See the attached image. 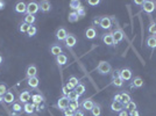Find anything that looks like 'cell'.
<instances>
[{
    "mask_svg": "<svg viewBox=\"0 0 156 116\" xmlns=\"http://www.w3.org/2000/svg\"><path fill=\"white\" fill-rule=\"evenodd\" d=\"M97 70H98V72H99L100 74H108V73L111 72L112 69H111V65H110L107 62L102 61V62L98 64Z\"/></svg>",
    "mask_w": 156,
    "mask_h": 116,
    "instance_id": "cell-1",
    "label": "cell"
},
{
    "mask_svg": "<svg viewBox=\"0 0 156 116\" xmlns=\"http://www.w3.org/2000/svg\"><path fill=\"white\" fill-rule=\"evenodd\" d=\"M39 11H40V6H39L37 3H35V1H30V3H28V5H27V14L35 15Z\"/></svg>",
    "mask_w": 156,
    "mask_h": 116,
    "instance_id": "cell-2",
    "label": "cell"
},
{
    "mask_svg": "<svg viewBox=\"0 0 156 116\" xmlns=\"http://www.w3.org/2000/svg\"><path fill=\"white\" fill-rule=\"evenodd\" d=\"M132 76H133L132 70L128 69V67H125V69L120 70V78H121L123 81H128V80H131V79H132Z\"/></svg>",
    "mask_w": 156,
    "mask_h": 116,
    "instance_id": "cell-3",
    "label": "cell"
},
{
    "mask_svg": "<svg viewBox=\"0 0 156 116\" xmlns=\"http://www.w3.org/2000/svg\"><path fill=\"white\" fill-rule=\"evenodd\" d=\"M69 103H70V100L67 98V96H62L58 99L57 101V107L61 109V110H65L67 108H69Z\"/></svg>",
    "mask_w": 156,
    "mask_h": 116,
    "instance_id": "cell-4",
    "label": "cell"
},
{
    "mask_svg": "<svg viewBox=\"0 0 156 116\" xmlns=\"http://www.w3.org/2000/svg\"><path fill=\"white\" fill-rule=\"evenodd\" d=\"M99 26L103 29H105V30H107V29H111V27H112V21H111V19L108 16H103V18H100Z\"/></svg>",
    "mask_w": 156,
    "mask_h": 116,
    "instance_id": "cell-5",
    "label": "cell"
},
{
    "mask_svg": "<svg viewBox=\"0 0 156 116\" xmlns=\"http://www.w3.org/2000/svg\"><path fill=\"white\" fill-rule=\"evenodd\" d=\"M32 99V94H30V92L29 91H22L21 93H20V95H19V101L21 102V103H28V101Z\"/></svg>",
    "mask_w": 156,
    "mask_h": 116,
    "instance_id": "cell-6",
    "label": "cell"
},
{
    "mask_svg": "<svg viewBox=\"0 0 156 116\" xmlns=\"http://www.w3.org/2000/svg\"><path fill=\"white\" fill-rule=\"evenodd\" d=\"M142 8L146 13H153L155 11V3L154 1H143V5H142Z\"/></svg>",
    "mask_w": 156,
    "mask_h": 116,
    "instance_id": "cell-7",
    "label": "cell"
},
{
    "mask_svg": "<svg viewBox=\"0 0 156 116\" xmlns=\"http://www.w3.org/2000/svg\"><path fill=\"white\" fill-rule=\"evenodd\" d=\"M64 43H65V45H67L68 48H72V47H75V45H76V43H77V38H76L72 34H68V36H67V38H65Z\"/></svg>",
    "mask_w": 156,
    "mask_h": 116,
    "instance_id": "cell-8",
    "label": "cell"
},
{
    "mask_svg": "<svg viewBox=\"0 0 156 116\" xmlns=\"http://www.w3.org/2000/svg\"><path fill=\"white\" fill-rule=\"evenodd\" d=\"M112 35H113V40H114V44H116V43L121 42V41L123 40V37H125V35H123L122 30H120V29H118V30H114V32L112 33Z\"/></svg>",
    "mask_w": 156,
    "mask_h": 116,
    "instance_id": "cell-9",
    "label": "cell"
},
{
    "mask_svg": "<svg viewBox=\"0 0 156 116\" xmlns=\"http://www.w3.org/2000/svg\"><path fill=\"white\" fill-rule=\"evenodd\" d=\"M36 73H37L36 66L35 65H29L27 71H26V77H27V79L33 78V77H36Z\"/></svg>",
    "mask_w": 156,
    "mask_h": 116,
    "instance_id": "cell-10",
    "label": "cell"
},
{
    "mask_svg": "<svg viewBox=\"0 0 156 116\" xmlns=\"http://www.w3.org/2000/svg\"><path fill=\"white\" fill-rule=\"evenodd\" d=\"M67 36H68V33H67V30H65L64 28L57 29V32H56V38H57L58 41H65Z\"/></svg>",
    "mask_w": 156,
    "mask_h": 116,
    "instance_id": "cell-11",
    "label": "cell"
},
{
    "mask_svg": "<svg viewBox=\"0 0 156 116\" xmlns=\"http://www.w3.org/2000/svg\"><path fill=\"white\" fill-rule=\"evenodd\" d=\"M143 86V79L140 78V77H136L133 79L132 81V85H131V90H134V88H140V87Z\"/></svg>",
    "mask_w": 156,
    "mask_h": 116,
    "instance_id": "cell-12",
    "label": "cell"
},
{
    "mask_svg": "<svg viewBox=\"0 0 156 116\" xmlns=\"http://www.w3.org/2000/svg\"><path fill=\"white\" fill-rule=\"evenodd\" d=\"M95 102H93V100L92 99H85L84 101H83V103H82V107H83V109H85V110H92V108L95 107Z\"/></svg>",
    "mask_w": 156,
    "mask_h": 116,
    "instance_id": "cell-13",
    "label": "cell"
},
{
    "mask_svg": "<svg viewBox=\"0 0 156 116\" xmlns=\"http://www.w3.org/2000/svg\"><path fill=\"white\" fill-rule=\"evenodd\" d=\"M102 40H103V42H104L106 45H108V47L114 45V40H113V35H112V34H104L103 37H102Z\"/></svg>",
    "mask_w": 156,
    "mask_h": 116,
    "instance_id": "cell-14",
    "label": "cell"
},
{
    "mask_svg": "<svg viewBox=\"0 0 156 116\" xmlns=\"http://www.w3.org/2000/svg\"><path fill=\"white\" fill-rule=\"evenodd\" d=\"M96 36H97V32H96V29L93 27H90L85 30V37L87 40H93Z\"/></svg>",
    "mask_w": 156,
    "mask_h": 116,
    "instance_id": "cell-15",
    "label": "cell"
},
{
    "mask_svg": "<svg viewBox=\"0 0 156 116\" xmlns=\"http://www.w3.org/2000/svg\"><path fill=\"white\" fill-rule=\"evenodd\" d=\"M39 6H40L41 12H43V13H47V12H49L51 9V4L49 1H47V0H43V1H41L39 4Z\"/></svg>",
    "mask_w": 156,
    "mask_h": 116,
    "instance_id": "cell-16",
    "label": "cell"
},
{
    "mask_svg": "<svg viewBox=\"0 0 156 116\" xmlns=\"http://www.w3.org/2000/svg\"><path fill=\"white\" fill-rule=\"evenodd\" d=\"M34 110H35V105L34 103H25L23 105V111L28 115H33L34 114Z\"/></svg>",
    "mask_w": 156,
    "mask_h": 116,
    "instance_id": "cell-17",
    "label": "cell"
},
{
    "mask_svg": "<svg viewBox=\"0 0 156 116\" xmlns=\"http://www.w3.org/2000/svg\"><path fill=\"white\" fill-rule=\"evenodd\" d=\"M56 62H57V64H58L59 66H63V65H65L67 62H68V57H67L64 53H61V55H58V56L56 57Z\"/></svg>",
    "mask_w": 156,
    "mask_h": 116,
    "instance_id": "cell-18",
    "label": "cell"
},
{
    "mask_svg": "<svg viewBox=\"0 0 156 116\" xmlns=\"http://www.w3.org/2000/svg\"><path fill=\"white\" fill-rule=\"evenodd\" d=\"M15 12L16 13H26L27 12V5L23 3V1H19L16 5H15Z\"/></svg>",
    "mask_w": 156,
    "mask_h": 116,
    "instance_id": "cell-19",
    "label": "cell"
},
{
    "mask_svg": "<svg viewBox=\"0 0 156 116\" xmlns=\"http://www.w3.org/2000/svg\"><path fill=\"white\" fill-rule=\"evenodd\" d=\"M123 108H125V106L122 105V102H115V101H113L112 105H111V109H112L113 111L120 113V111L123 110Z\"/></svg>",
    "mask_w": 156,
    "mask_h": 116,
    "instance_id": "cell-20",
    "label": "cell"
},
{
    "mask_svg": "<svg viewBox=\"0 0 156 116\" xmlns=\"http://www.w3.org/2000/svg\"><path fill=\"white\" fill-rule=\"evenodd\" d=\"M146 44H147V47L150 48V49H156V36L150 35V36L147 38Z\"/></svg>",
    "mask_w": 156,
    "mask_h": 116,
    "instance_id": "cell-21",
    "label": "cell"
},
{
    "mask_svg": "<svg viewBox=\"0 0 156 116\" xmlns=\"http://www.w3.org/2000/svg\"><path fill=\"white\" fill-rule=\"evenodd\" d=\"M3 100L5 103L10 105V103H14V94L12 92H7L4 96H3Z\"/></svg>",
    "mask_w": 156,
    "mask_h": 116,
    "instance_id": "cell-22",
    "label": "cell"
},
{
    "mask_svg": "<svg viewBox=\"0 0 156 116\" xmlns=\"http://www.w3.org/2000/svg\"><path fill=\"white\" fill-rule=\"evenodd\" d=\"M28 86L29 87H32V88H36V87L39 86L40 81H39V78L37 77H33V78H29L28 81H27Z\"/></svg>",
    "mask_w": 156,
    "mask_h": 116,
    "instance_id": "cell-23",
    "label": "cell"
},
{
    "mask_svg": "<svg viewBox=\"0 0 156 116\" xmlns=\"http://www.w3.org/2000/svg\"><path fill=\"white\" fill-rule=\"evenodd\" d=\"M42 102H44V99H43V96H42V94H33L32 95V103H34V105H39V103H42Z\"/></svg>",
    "mask_w": 156,
    "mask_h": 116,
    "instance_id": "cell-24",
    "label": "cell"
},
{
    "mask_svg": "<svg viewBox=\"0 0 156 116\" xmlns=\"http://www.w3.org/2000/svg\"><path fill=\"white\" fill-rule=\"evenodd\" d=\"M35 21H36V18L34 15H30V14H26L25 18H23V22L28 23L29 26H33Z\"/></svg>",
    "mask_w": 156,
    "mask_h": 116,
    "instance_id": "cell-25",
    "label": "cell"
},
{
    "mask_svg": "<svg viewBox=\"0 0 156 116\" xmlns=\"http://www.w3.org/2000/svg\"><path fill=\"white\" fill-rule=\"evenodd\" d=\"M50 52H51L55 57H57L58 55H61V53H62V48H61V45H58V44H54V45L50 48Z\"/></svg>",
    "mask_w": 156,
    "mask_h": 116,
    "instance_id": "cell-26",
    "label": "cell"
},
{
    "mask_svg": "<svg viewBox=\"0 0 156 116\" xmlns=\"http://www.w3.org/2000/svg\"><path fill=\"white\" fill-rule=\"evenodd\" d=\"M67 98H68L70 101H78V99H79V95H78V93H77V92L74 90V91H70V92L68 93Z\"/></svg>",
    "mask_w": 156,
    "mask_h": 116,
    "instance_id": "cell-27",
    "label": "cell"
},
{
    "mask_svg": "<svg viewBox=\"0 0 156 116\" xmlns=\"http://www.w3.org/2000/svg\"><path fill=\"white\" fill-rule=\"evenodd\" d=\"M12 110H13V113L20 114L23 110V107L21 106V102H14L13 103V107H12Z\"/></svg>",
    "mask_w": 156,
    "mask_h": 116,
    "instance_id": "cell-28",
    "label": "cell"
},
{
    "mask_svg": "<svg viewBox=\"0 0 156 116\" xmlns=\"http://www.w3.org/2000/svg\"><path fill=\"white\" fill-rule=\"evenodd\" d=\"M91 114H92V116H100L102 115V108H100V106L99 105H95V107H93L92 110H91Z\"/></svg>",
    "mask_w": 156,
    "mask_h": 116,
    "instance_id": "cell-29",
    "label": "cell"
},
{
    "mask_svg": "<svg viewBox=\"0 0 156 116\" xmlns=\"http://www.w3.org/2000/svg\"><path fill=\"white\" fill-rule=\"evenodd\" d=\"M80 6H82V3L79 1V0H71L70 1V8L72 11H77Z\"/></svg>",
    "mask_w": 156,
    "mask_h": 116,
    "instance_id": "cell-30",
    "label": "cell"
},
{
    "mask_svg": "<svg viewBox=\"0 0 156 116\" xmlns=\"http://www.w3.org/2000/svg\"><path fill=\"white\" fill-rule=\"evenodd\" d=\"M132 100H131V95L128 94V93H121V102H122V105L125 106V105H127L128 102H131Z\"/></svg>",
    "mask_w": 156,
    "mask_h": 116,
    "instance_id": "cell-31",
    "label": "cell"
},
{
    "mask_svg": "<svg viewBox=\"0 0 156 116\" xmlns=\"http://www.w3.org/2000/svg\"><path fill=\"white\" fill-rule=\"evenodd\" d=\"M123 109L127 110L128 113L132 111V110H135V109H136V103H135L134 101H131V102H128L127 105H125V108H123Z\"/></svg>",
    "mask_w": 156,
    "mask_h": 116,
    "instance_id": "cell-32",
    "label": "cell"
},
{
    "mask_svg": "<svg viewBox=\"0 0 156 116\" xmlns=\"http://www.w3.org/2000/svg\"><path fill=\"white\" fill-rule=\"evenodd\" d=\"M75 91L78 93V95H79V96H80V95H83V94L85 93V85L79 82V84H78V86H76Z\"/></svg>",
    "mask_w": 156,
    "mask_h": 116,
    "instance_id": "cell-33",
    "label": "cell"
},
{
    "mask_svg": "<svg viewBox=\"0 0 156 116\" xmlns=\"http://www.w3.org/2000/svg\"><path fill=\"white\" fill-rule=\"evenodd\" d=\"M78 15H77V13H76V11H72L70 14H69V16H68V20H69V22H77L78 21Z\"/></svg>",
    "mask_w": 156,
    "mask_h": 116,
    "instance_id": "cell-34",
    "label": "cell"
},
{
    "mask_svg": "<svg viewBox=\"0 0 156 116\" xmlns=\"http://www.w3.org/2000/svg\"><path fill=\"white\" fill-rule=\"evenodd\" d=\"M29 28H30V26H29L28 23L22 22V23L19 26V30H20V33H26V34H27V32H28Z\"/></svg>",
    "mask_w": 156,
    "mask_h": 116,
    "instance_id": "cell-35",
    "label": "cell"
},
{
    "mask_svg": "<svg viewBox=\"0 0 156 116\" xmlns=\"http://www.w3.org/2000/svg\"><path fill=\"white\" fill-rule=\"evenodd\" d=\"M36 32H37L36 27H35V26H30V28L28 29V32H27V35H28L29 37H33V36H35Z\"/></svg>",
    "mask_w": 156,
    "mask_h": 116,
    "instance_id": "cell-36",
    "label": "cell"
},
{
    "mask_svg": "<svg viewBox=\"0 0 156 116\" xmlns=\"http://www.w3.org/2000/svg\"><path fill=\"white\" fill-rule=\"evenodd\" d=\"M112 85L115 87H122L123 85V80L121 78H116V79H112Z\"/></svg>",
    "mask_w": 156,
    "mask_h": 116,
    "instance_id": "cell-37",
    "label": "cell"
},
{
    "mask_svg": "<svg viewBox=\"0 0 156 116\" xmlns=\"http://www.w3.org/2000/svg\"><path fill=\"white\" fill-rule=\"evenodd\" d=\"M79 102L78 101H70V103H69V108L70 109H72L74 111H76V110H78L79 109Z\"/></svg>",
    "mask_w": 156,
    "mask_h": 116,
    "instance_id": "cell-38",
    "label": "cell"
},
{
    "mask_svg": "<svg viewBox=\"0 0 156 116\" xmlns=\"http://www.w3.org/2000/svg\"><path fill=\"white\" fill-rule=\"evenodd\" d=\"M68 82H70L75 88H76V86H78V84H79V80H78V78H76L75 76H72V77H70L69 78V81Z\"/></svg>",
    "mask_w": 156,
    "mask_h": 116,
    "instance_id": "cell-39",
    "label": "cell"
},
{
    "mask_svg": "<svg viewBox=\"0 0 156 116\" xmlns=\"http://www.w3.org/2000/svg\"><path fill=\"white\" fill-rule=\"evenodd\" d=\"M7 92V86L5 84H0V96H4Z\"/></svg>",
    "mask_w": 156,
    "mask_h": 116,
    "instance_id": "cell-40",
    "label": "cell"
},
{
    "mask_svg": "<svg viewBox=\"0 0 156 116\" xmlns=\"http://www.w3.org/2000/svg\"><path fill=\"white\" fill-rule=\"evenodd\" d=\"M76 13H77V15H78V18H79V19H83V18L85 16V8L80 6V7L76 11Z\"/></svg>",
    "mask_w": 156,
    "mask_h": 116,
    "instance_id": "cell-41",
    "label": "cell"
},
{
    "mask_svg": "<svg viewBox=\"0 0 156 116\" xmlns=\"http://www.w3.org/2000/svg\"><path fill=\"white\" fill-rule=\"evenodd\" d=\"M148 32L151 34V35H156V23L155 22H153L150 26H149V28H148Z\"/></svg>",
    "mask_w": 156,
    "mask_h": 116,
    "instance_id": "cell-42",
    "label": "cell"
},
{
    "mask_svg": "<svg viewBox=\"0 0 156 116\" xmlns=\"http://www.w3.org/2000/svg\"><path fill=\"white\" fill-rule=\"evenodd\" d=\"M63 115L64 116H74L75 115V111L72 109H70V108H67L65 110H63Z\"/></svg>",
    "mask_w": 156,
    "mask_h": 116,
    "instance_id": "cell-43",
    "label": "cell"
},
{
    "mask_svg": "<svg viewBox=\"0 0 156 116\" xmlns=\"http://www.w3.org/2000/svg\"><path fill=\"white\" fill-rule=\"evenodd\" d=\"M120 78V70H114L112 72V79H116Z\"/></svg>",
    "mask_w": 156,
    "mask_h": 116,
    "instance_id": "cell-44",
    "label": "cell"
},
{
    "mask_svg": "<svg viewBox=\"0 0 156 116\" xmlns=\"http://www.w3.org/2000/svg\"><path fill=\"white\" fill-rule=\"evenodd\" d=\"M87 4H89L90 6H97V5L100 4V1H99V0H89Z\"/></svg>",
    "mask_w": 156,
    "mask_h": 116,
    "instance_id": "cell-45",
    "label": "cell"
},
{
    "mask_svg": "<svg viewBox=\"0 0 156 116\" xmlns=\"http://www.w3.org/2000/svg\"><path fill=\"white\" fill-rule=\"evenodd\" d=\"M43 108H44V102H42V103H39V105H35V109H36L37 111H41Z\"/></svg>",
    "mask_w": 156,
    "mask_h": 116,
    "instance_id": "cell-46",
    "label": "cell"
},
{
    "mask_svg": "<svg viewBox=\"0 0 156 116\" xmlns=\"http://www.w3.org/2000/svg\"><path fill=\"white\" fill-rule=\"evenodd\" d=\"M113 101L115 102H121V94H115L113 98Z\"/></svg>",
    "mask_w": 156,
    "mask_h": 116,
    "instance_id": "cell-47",
    "label": "cell"
},
{
    "mask_svg": "<svg viewBox=\"0 0 156 116\" xmlns=\"http://www.w3.org/2000/svg\"><path fill=\"white\" fill-rule=\"evenodd\" d=\"M129 116H140V113L135 109V110H132V111H129Z\"/></svg>",
    "mask_w": 156,
    "mask_h": 116,
    "instance_id": "cell-48",
    "label": "cell"
},
{
    "mask_svg": "<svg viewBox=\"0 0 156 116\" xmlns=\"http://www.w3.org/2000/svg\"><path fill=\"white\" fill-rule=\"evenodd\" d=\"M65 87H67V90H68V91H74V90H75V87H74V86H72L70 82H67Z\"/></svg>",
    "mask_w": 156,
    "mask_h": 116,
    "instance_id": "cell-49",
    "label": "cell"
},
{
    "mask_svg": "<svg viewBox=\"0 0 156 116\" xmlns=\"http://www.w3.org/2000/svg\"><path fill=\"white\" fill-rule=\"evenodd\" d=\"M119 116H129V113H128L127 110H125V109H123L122 111L119 113Z\"/></svg>",
    "mask_w": 156,
    "mask_h": 116,
    "instance_id": "cell-50",
    "label": "cell"
},
{
    "mask_svg": "<svg viewBox=\"0 0 156 116\" xmlns=\"http://www.w3.org/2000/svg\"><path fill=\"white\" fill-rule=\"evenodd\" d=\"M74 116H84V111L78 109V110L75 111V115H74Z\"/></svg>",
    "mask_w": 156,
    "mask_h": 116,
    "instance_id": "cell-51",
    "label": "cell"
},
{
    "mask_svg": "<svg viewBox=\"0 0 156 116\" xmlns=\"http://www.w3.org/2000/svg\"><path fill=\"white\" fill-rule=\"evenodd\" d=\"M92 23H93V26H99V23H100V19H95L92 21Z\"/></svg>",
    "mask_w": 156,
    "mask_h": 116,
    "instance_id": "cell-52",
    "label": "cell"
},
{
    "mask_svg": "<svg viewBox=\"0 0 156 116\" xmlns=\"http://www.w3.org/2000/svg\"><path fill=\"white\" fill-rule=\"evenodd\" d=\"M5 6H6L5 1H3V0H0V11H3V9L5 8Z\"/></svg>",
    "mask_w": 156,
    "mask_h": 116,
    "instance_id": "cell-53",
    "label": "cell"
},
{
    "mask_svg": "<svg viewBox=\"0 0 156 116\" xmlns=\"http://www.w3.org/2000/svg\"><path fill=\"white\" fill-rule=\"evenodd\" d=\"M62 92H63V96H67V95H68V93H69V91L67 90V87H65V86L63 87V90H62Z\"/></svg>",
    "mask_w": 156,
    "mask_h": 116,
    "instance_id": "cell-54",
    "label": "cell"
},
{
    "mask_svg": "<svg viewBox=\"0 0 156 116\" xmlns=\"http://www.w3.org/2000/svg\"><path fill=\"white\" fill-rule=\"evenodd\" d=\"M134 4H135V5H141V6H142V5H143V1H141V0H135Z\"/></svg>",
    "mask_w": 156,
    "mask_h": 116,
    "instance_id": "cell-55",
    "label": "cell"
},
{
    "mask_svg": "<svg viewBox=\"0 0 156 116\" xmlns=\"http://www.w3.org/2000/svg\"><path fill=\"white\" fill-rule=\"evenodd\" d=\"M3 61H4V58H3L1 53H0V64H1V63H3Z\"/></svg>",
    "mask_w": 156,
    "mask_h": 116,
    "instance_id": "cell-56",
    "label": "cell"
},
{
    "mask_svg": "<svg viewBox=\"0 0 156 116\" xmlns=\"http://www.w3.org/2000/svg\"><path fill=\"white\" fill-rule=\"evenodd\" d=\"M1 101H4V100H3V96H0V102H1Z\"/></svg>",
    "mask_w": 156,
    "mask_h": 116,
    "instance_id": "cell-57",
    "label": "cell"
},
{
    "mask_svg": "<svg viewBox=\"0 0 156 116\" xmlns=\"http://www.w3.org/2000/svg\"><path fill=\"white\" fill-rule=\"evenodd\" d=\"M155 23H156V22H155Z\"/></svg>",
    "mask_w": 156,
    "mask_h": 116,
    "instance_id": "cell-58",
    "label": "cell"
}]
</instances>
